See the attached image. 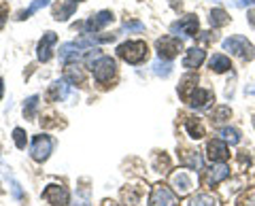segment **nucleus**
Masks as SVG:
<instances>
[{"label":"nucleus","mask_w":255,"mask_h":206,"mask_svg":"<svg viewBox=\"0 0 255 206\" xmlns=\"http://www.w3.org/2000/svg\"><path fill=\"white\" fill-rule=\"evenodd\" d=\"M53 151V140L51 136H47V134H38L32 140V147H30V155L34 162H45L47 157L51 155Z\"/></svg>","instance_id":"4"},{"label":"nucleus","mask_w":255,"mask_h":206,"mask_svg":"<svg viewBox=\"0 0 255 206\" xmlns=\"http://www.w3.org/2000/svg\"><path fill=\"white\" fill-rule=\"evenodd\" d=\"M70 85L68 81H55L49 85V92H47V98L51 102H62V100H68L70 98Z\"/></svg>","instance_id":"11"},{"label":"nucleus","mask_w":255,"mask_h":206,"mask_svg":"<svg viewBox=\"0 0 255 206\" xmlns=\"http://www.w3.org/2000/svg\"><path fill=\"white\" fill-rule=\"evenodd\" d=\"M115 19V15L111 13V11H100V13H96V15H92L90 19L85 21V26H83V30L87 34H96V32H100L102 28H107L111 21Z\"/></svg>","instance_id":"8"},{"label":"nucleus","mask_w":255,"mask_h":206,"mask_svg":"<svg viewBox=\"0 0 255 206\" xmlns=\"http://www.w3.org/2000/svg\"><path fill=\"white\" fill-rule=\"evenodd\" d=\"M43 200L53 206H66L70 200V194H68V189L62 185H49L43 192Z\"/></svg>","instance_id":"9"},{"label":"nucleus","mask_w":255,"mask_h":206,"mask_svg":"<svg viewBox=\"0 0 255 206\" xmlns=\"http://www.w3.org/2000/svg\"><path fill=\"white\" fill-rule=\"evenodd\" d=\"M209 21H211L213 28H221V26H226V23L230 21V17H228V13L223 11V9H213Z\"/></svg>","instance_id":"26"},{"label":"nucleus","mask_w":255,"mask_h":206,"mask_svg":"<svg viewBox=\"0 0 255 206\" xmlns=\"http://www.w3.org/2000/svg\"><path fill=\"white\" fill-rule=\"evenodd\" d=\"M221 136L226 142H230V145H238V142H241V132H238L236 128H223Z\"/></svg>","instance_id":"29"},{"label":"nucleus","mask_w":255,"mask_h":206,"mask_svg":"<svg viewBox=\"0 0 255 206\" xmlns=\"http://www.w3.org/2000/svg\"><path fill=\"white\" fill-rule=\"evenodd\" d=\"M153 73L157 77H168L172 73V64H170V60H162L159 58L155 64H153Z\"/></svg>","instance_id":"27"},{"label":"nucleus","mask_w":255,"mask_h":206,"mask_svg":"<svg viewBox=\"0 0 255 206\" xmlns=\"http://www.w3.org/2000/svg\"><path fill=\"white\" fill-rule=\"evenodd\" d=\"M170 185L174 187V192H177L179 196H187L191 192V179L187 177V172H183V170H177L172 174Z\"/></svg>","instance_id":"14"},{"label":"nucleus","mask_w":255,"mask_h":206,"mask_svg":"<svg viewBox=\"0 0 255 206\" xmlns=\"http://www.w3.org/2000/svg\"><path fill=\"white\" fill-rule=\"evenodd\" d=\"M83 55L81 47H79L77 43H64L60 47V60L62 62H70V60H79Z\"/></svg>","instance_id":"18"},{"label":"nucleus","mask_w":255,"mask_h":206,"mask_svg":"<svg viewBox=\"0 0 255 206\" xmlns=\"http://www.w3.org/2000/svg\"><path fill=\"white\" fill-rule=\"evenodd\" d=\"M179 200L177 196L166 185H155L153 192H151V198H149V206H177Z\"/></svg>","instance_id":"6"},{"label":"nucleus","mask_w":255,"mask_h":206,"mask_svg":"<svg viewBox=\"0 0 255 206\" xmlns=\"http://www.w3.org/2000/svg\"><path fill=\"white\" fill-rule=\"evenodd\" d=\"M115 206H122V204H115Z\"/></svg>","instance_id":"41"},{"label":"nucleus","mask_w":255,"mask_h":206,"mask_svg":"<svg viewBox=\"0 0 255 206\" xmlns=\"http://www.w3.org/2000/svg\"><path fill=\"white\" fill-rule=\"evenodd\" d=\"M147 53H149L147 43H142V41H128L117 47V55L124 62H128V64H140V62H145Z\"/></svg>","instance_id":"1"},{"label":"nucleus","mask_w":255,"mask_h":206,"mask_svg":"<svg viewBox=\"0 0 255 206\" xmlns=\"http://www.w3.org/2000/svg\"><path fill=\"white\" fill-rule=\"evenodd\" d=\"M198 17L196 15H185L183 19H179V21H174L172 26H170V30H172V34H181V36H185V38H189V36H196L198 34Z\"/></svg>","instance_id":"7"},{"label":"nucleus","mask_w":255,"mask_h":206,"mask_svg":"<svg viewBox=\"0 0 255 206\" xmlns=\"http://www.w3.org/2000/svg\"><path fill=\"white\" fill-rule=\"evenodd\" d=\"M204 60H206V51L200 49V47H191V49L185 53V58H183V68H187V70L200 68Z\"/></svg>","instance_id":"13"},{"label":"nucleus","mask_w":255,"mask_h":206,"mask_svg":"<svg viewBox=\"0 0 255 206\" xmlns=\"http://www.w3.org/2000/svg\"><path fill=\"white\" fill-rule=\"evenodd\" d=\"M90 68H92L96 81H98L100 85H105V83H109L111 79L115 77L117 64H115V60L111 58V55H98V58H96L90 64Z\"/></svg>","instance_id":"2"},{"label":"nucleus","mask_w":255,"mask_h":206,"mask_svg":"<svg viewBox=\"0 0 255 206\" xmlns=\"http://www.w3.org/2000/svg\"><path fill=\"white\" fill-rule=\"evenodd\" d=\"M64 81H68L70 85H79V83H83L85 81V73H83V68L81 66H77V64H70L64 68Z\"/></svg>","instance_id":"17"},{"label":"nucleus","mask_w":255,"mask_h":206,"mask_svg":"<svg viewBox=\"0 0 255 206\" xmlns=\"http://www.w3.org/2000/svg\"><path fill=\"white\" fill-rule=\"evenodd\" d=\"M249 21H251V26L255 28V13H251V15H249Z\"/></svg>","instance_id":"39"},{"label":"nucleus","mask_w":255,"mask_h":206,"mask_svg":"<svg viewBox=\"0 0 255 206\" xmlns=\"http://www.w3.org/2000/svg\"><path fill=\"white\" fill-rule=\"evenodd\" d=\"M215 100V96H213V92H209V90H202V87H196L194 92H191V96H189V104L194 106V108H204L209 102H213Z\"/></svg>","instance_id":"16"},{"label":"nucleus","mask_w":255,"mask_h":206,"mask_svg":"<svg viewBox=\"0 0 255 206\" xmlns=\"http://www.w3.org/2000/svg\"><path fill=\"white\" fill-rule=\"evenodd\" d=\"M6 17H9V6H6V4H0V30L4 28Z\"/></svg>","instance_id":"33"},{"label":"nucleus","mask_w":255,"mask_h":206,"mask_svg":"<svg viewBox=\"0 0 255 206\" xmlns=\"http://www.w3.org/2000/svg\"><path fill=\"white\" fill-rule=\"evenodd\" d=\"M49 2H51V0H34V2H32V4L28 6V9H23V11H19V13H17V19H19V21H23V19L32 17V15H34L36 11H41L43 6H47Z\"/></svg>","instance_id":"21"},{"label":"nucleus","mask_w":255,"mask_h":206,"mask_svg":"<svg viewBox=\"0 0 255 206\" xmlns=\"http://www.w3.org/2000/svg\"><path fill=\"white\" fill-rule=\"evenodd\" d=\"M223 119H230V108L228 106H221L215 110V121H223Z\"/></svg>","instance_id":"32"},{"label":"nucleus","mask_w":255,"mask_h":206,"mask_svg":"<svg viewBox=\"0 0 255 206\" xmlns=\"http://www.w3.org/2000/svg\"><path fill=\"white\" fill-rule=\"evenodd\" d=\"M58 43V34L55 32H45L43 38L38 41L36 47V55H38V62H49L53 58V47Z\"/></svg>","instance_id":"10"},{"label":"nucleus","mask_w":255,"mask_h":206,"mask_svg":"<svg viewBox=\"0 0 255 206\" xmlns=\"http://www.w3.org/2000/svg\"><path fill=\"white\" fill-rule=\"evenodd\" d=\"M234 4L238 9H245V6H255V0H234Z\"/></svg>","instance_id":"35"},{"label":"nucleus","mask_w":255,"mask_h":206,"mask_svg":"<svg viewBox=\"0 0 255 206\" xmlns=\"http://www.w3.org/2000/svg\"><path fill=\"white\" fill-rule=\"evenodd\" d=\"M77 4H79V2H75V0H68V2H64L62 6H58V9H55L53 19H55V21H66L70 15L77 11Z\"/></svg>","instance_id":"19"},{"label":"nucleus","mask_w":255,"mask_h":206,"mask_svg":"<svg viewBox=\"0 0 255 206\" xmlns=\"http://www.w3.org/2000/svg\"><path fill=\"white\" fill-rule=\"evenodd\" d=\"M38 96H30L28 100H26V104H23V115L28 117V119H32V117L36 115V108H38Z\"/></svg>","instance_id":"28"},{"label":"nucleus","mask_w":255,"mask_h":206,"mask_svg":"<svg viewBox=\"0 0 255 206\" xmlns=\"http://www.w3.org/2000/svg\"><path fill=\"white\" fill-rule=\"evenodd\" d=\"M243 206H255V187L249 189L245 196V200H243Z\"/></svg>","instance_id":"34"},{"label":"nucleus","mask_w":255,"mask_h":206,"mask_svg":"<svg viewBox=\"0 0 255 206\" xmlns=\"http://www.w3.org/2000/svg\"><path fill=\"white\" fill-rule=\"evenodd\" d=\"M13 194H15V198H21V189L17 183H13Z\"/></svg>","instance_id":"37"},{"label":"nucleus","mask_w":255,"mask_h":206,"mask_svg":"<svg viewBox=\"0 0 255 206\" xmlns=\"http://www.w3.org/2000/svg\"><path fill=\"white\" fill-rule=\"evenodd\" d=\"M122 30H124V32H142V30H145V23L132 19V21H126L122 26Z\"/></svg>","instance_id":"31"},{"label":"nucleus","mask_w":255,"mask_h":206,"mask_svg":"<svg viewBox=\"0 0 255 206\" xmlns=\"http://www.w3.org/2000/svg\"><path fill=\"white\" fill-rule=\"evenodd\" d=\"M185 206H215V198L209 194H196L189 198Z\"/></svg>","instance_id":"24"},{"label":"nucleus","mask_w":255,"mask_h":206,"mask_svg":"<svg viewBox=\"0 0 255 206\" xmlns=\"http://www.w3.org/2000/svg\"><path fill=\"white\" fill-rule=\"evenodd\" d=\"M183 162H185V166L191 170H202V157L198 151H187L183 155Z\"/></svg>","instance_id":"25"},{"label":"nucleus","mask_w":255,"mask_h":206,"mask_svg":"<svg viewBox=\"0 0 255 206\" xmlns=\"http://www.w3.org/2000/svg\"><path fill=\"white\" fill-rule=\"evenodd\" d=\"M13 140H15V147H17V149H26L28 136H26V132H23L21 128H15L13 130Z\"/></svg>","instance_id":"30"},{"label":"nucleus","mask_w":255,"mask_h":206,"mask_svg":"<svg viewBox=\"0 0 255 206\" xmlns=\"http://www.w3.org/2000/svg\"><path fill=\"white\" fill-rule=\"evenodd\" d=\"M223 49L238 55V58H243V60H253L255 58L253 45L247 41L245 36H241V34H234V36L226 38V41H223Z\"/></svg>","instance_id":"3"},{"label":"nucleus","mask_w":255,"mask_h":206,"mask_svg":"<svg viewBox=\"0 0 255 206\" xmlns=\"http://www.w3.org/2000/svg\"><path fill=\"white\" fill-rule=\"evenodd\" d=\"M200 41H202V43H211V41H215V34H211V32H202Z\"/></svg>","instance_id":"36"},{"label":"nucleus","mask_w":255,"mask_h":206,"mask_svg":"<svg viewBox=\"0 0 255 206\" xmlns=\"http://www.w3.org/2000/svg\"><path fill=\"white\" fill-rule=\"evenodd\" d=\"M185 130H187V134L191 138H202L204 136V125L200 123V119H187L185 121Z\"/></svg>","instance_id":"23"},{"label":"nucleus","mask_w":255,"mask_h":206,"mask_svg":"<svg viewBox=\"0 0 255 206\" xmlns=\"http://www.w3.org/2000/svg\"><path fill=\"white\" fill-rule=\"evenodd\" d=\"M209 64H211V68L215 70V73H226V70L232 68V64H230V58H226V55H221V53L213 55Z\"/></svg>","instance_id":"22"},{"label":"nucleus","mask_w":255,"mask_h":206,"mask_svg":"<svg viewBox=\"0 0 255 206\" xmlns=\"http://www.w3.org/2000/svg\"><path fill=\"white\" fill-rule=\"evenodd\" d=\"M2 94H4V83H2V79H0V100H2Z\"/></svg>","instance_id":"38"},{"label":"nucleus","mask_w":255,"mask_h":206,"mask_svg":"<svg viewBox=\"0 0 255 206\" xmlns=\"http://www.w3.org/2000/svg\"><path fill=\"white\" fill-rule=\"evenodd\" d=\"M155 49L162 60H172L174 55H179V51H183V45L177 36H162L155 43Z\"/></svg>","instance_id":"5"},{"label":"nucleus","mask_w":255,"mask_h":206,"mask_svg":"<svg viewBox=\"0 0 255 206\" xmlns=\"http://www.w3.org/2000/svg\"><path fill=\"white\" fill-rule=\"evenodd\" d=\"M75 2H83V0H75Z\"/></svg>","instance_id":"40"},{"label":"nucleus","mask_w":255,"mask_h":206,"mask_svg":"<svg viewBox=\"0 0 255 206\" xmlns=\"http://www.w3.org/2000/svg\"><path fill=\"white\" fill-rule=\"evenodd\" d=\"M206 155L211 162H226L228 160V145L223 140H211L206 145Z\"/></svg>","instance_id":"12"},{"label":"nucleus","mask_w":255,"mask_h":206,"mask_svg":"<svg viewBox=\"0 0 255 206\" xmlns=\"http://www.w3.org/2000/svg\"><path fill=\"white\" fill-rule=\"evenodd\" d=\"M228 177H230V166L219 162L217 166H211V170L206 172V185H217Z\"/></svg>","instance_id":"15"},{"label":"nucleus","mask_w":255,"mask_h":206,"mask_svg":"<svg viewBox=\"0 0 255 206\" xmlns=\"http://www.w3.org/2000/svg\"><path fill=\"white\" fill-rule=\"evenodd\" d=\"M196 83H198V79H196L194 75L183 77V81H181V85H179V96H181L183 100H189L191 92L196 90Z\"/></svg>","instance_id":"20"}]
</instances>
